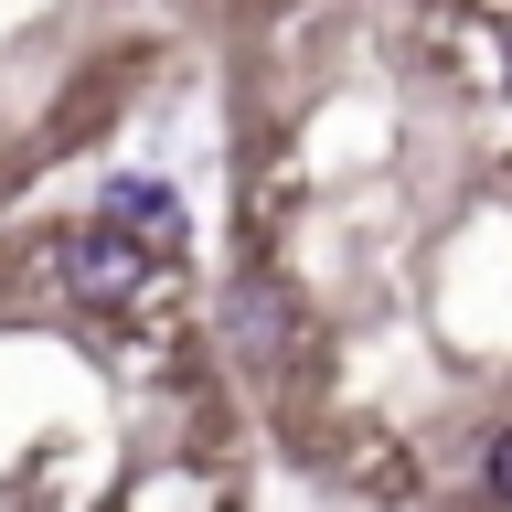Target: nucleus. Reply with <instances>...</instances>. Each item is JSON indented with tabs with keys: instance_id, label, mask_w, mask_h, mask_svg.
Instances as JSON below:
<instances>
[{
	"instance_id": "obj_1",
	"label": "nucleus",
	"mask_w": 512,
	"mask_h": 512,
	"mask_svg": "<svg viewBox=\"0 0 512 512\" xmlns=\"http://www.w3.org/2000/svg\"><path fill=\"white\" fill-rule=\"evenodd\" d=\"M54 278L86 299V310H128L139 288H150V246L139 235H118V224H75L54 246Z\"/></svg>"
},
{
	"instance_id": "obj_3",
	"label": "nucleus",
	"mask_w": 512,
	"mask_h": 512,
	"mask_svg": "<svg viewBox=\"0 0 512 512\" xmlns=\"http://www.w3.org/2000/svg\"><path fill=\"white\" fill-rule=\"evenodd\" d=\"M224 342L246 352V363H278V352L299 342V299H288V278L246 267V278L224 288Z\"/></svg>"
},
{
	"instance_id": "obj_5",
	"label": "nucleus",
	"mask_w": 512,
	"mask_h": 512,
	"mask_svg": "<svg viewBox=\"0 0 512 512\" xmlns=\"http://www.w3.org/2000/svg\"><path fill=\"white\" fill-rule=\"evenodd\" d=\"M480 11H512V0H480Z\"/></svg>"
},
{
	"instance_id": "obj_2",
	"label": "nucleus",
	"mask_w": 512,
	"mask_h": 512,
	"mask_svg": "<svg viewBox=\"0 0 512 512\" xmlns=\"http://www.w3.org/2000/svg\"><path fill=\"white\" fill-rule=\"evenodd\" d=\"M96 224H118V235H139L150 256H171V246L192 235L182 192L160 182V171H107V182H96Z\"/></svg>"
},
{
	"instance_id": "obj_4",
	"label": "nucleus",
	"mask_w": 512,
	"mask_h": 512,
	"mask_svg": "<svg viewBox=\"0 0 512 512\" xmlns=\"http://www.w3.org/2000/svg\"><path fill=\"white\" fill-rule=\"evenodd\" d=\"M480 480H491V502L512 512V427H502V438H491V459H480Z\"/></svg>"
}]
</instances>
